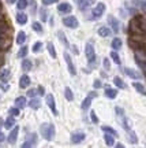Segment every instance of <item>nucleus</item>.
I'll use <instances>...</instances> for the list:
<instances>
[{
  "label": "nucleus",
  "instance_id": "nucleus-9",
  "mask_svg": "<svg viewBox=\"0 0 146 148\" xmlns=\"http://www.w3.org/2000/svg\"><path fill=\"white\" fill-rule=\"evenodd\" d=\"M85 137H86V134H85L84 132H75L71 134V143L73 144H79L82 143L85 140Z\"/></svg>",
  "mask_w": 146,
  "mask_h": 148
},
{
  "label": "nucleus",
  "instance_id": "nucleus-56",
  "mask_svg": "<svg viewBox=\"0 0 146 148\" xmlns=\"http://www.w3.org/2000/svg\"><path fill=\"white\" fill-rule=\"evenodd\" d=\"M1 126H4V122H3V119L0 118V127H1Z\"/></svg>",
  "mask_w": 146,
  "mask_h": 148
},
{
  "label": "nucleus",
  "instance_id": "nucleus-29",
  "mask_svg": "<svg viewBox=\"0 0 146 148\" xmlns=\"http://www.w3.org/2000/svg\"><path fill=\"white\" fill-rule=\"evenodd\" d=\"M104 141L107 143V145H109V147L115 145V138H113V136H111V134H107V133H105Z\"/></svg>",
  "mask_w": 146,
  "mask_h": 148
},
{
  "label": "nucleus",
  "instance_id": "nucleus-41",
  "mask_svg": "<svg viewBox=\"0 0 146 148\" xmlns=\"http://www.w3.org/2000/svg\"><path fill=\"white\" fill-rule=\"evenodd\" d=\"M58 36H59V38H60V41L66 45V47H70V44H68V41H67V38H66V36L63 34V32H59L58 33Z\"/></svg>",
  "mask_w": 146,
  "mask_h": 148
},
{
  "label": "nucleus",
  "instance_id": "nucleus-1",
  "mask_svg": "<svg viewBox=\"0 0 146 148\" xmlns=\"http://www.w3.org/2000/svg\"><path fill=\"white\" fill-rule=\"evenodd\" d=\"M141 16H135L130 21L128 25V30L130 33H132V36H146L143 30H142V23H141Z\"/></svg>",
  "mask_w": 146,
  "mask_h": 148
},
{
  "label": "nucleus",
  "instance_id": "nucleus-17",
  "mask_svg": "<svg viewBox=\"0 0 146 148\" xmlns=\"http://www.w3.org/2000/svg\"><path fill=\"white\" fill-rule=\"evenodd\" d=\"M29 85H30V78H29V75L23 74L21 77V79H19V86L21 88H27Z\"/></svg>",
  "mask_w": 146,
  "mask_h": 148
},
{
  "label": "nucleus",
  "instance_id": "nucleus-23",
  "mask_svg": "<svg viewBox=\"0 0 146 148\" xmlns=\"http://www.w3.org/2000/svg\"><path fill=\"white\" fill-rule=\"evenodd\" d=\"M29 106H30L33 110H37V108H40V106H41V101H40V99L33 97V99L29 101Z\"/></svg>",
  "mask_w": 146,
  "mask_h": 148
},
{
  "label": "nucleus",
  "instance_id": "nucleus-36",
  "mask_svg": "<svg viewBox=\"0 0 146 148\" xmlns=\"http://www.w3.org/2000/svg\"><path fill=\"white\" fill-rule=\"evenodd\" d=\"M64 96H66V99H67L68 101H73L74 95H73V90L70 89V88H66V89H64Z\"/></svg>",
  "mask_w": 146,
  "mask_h": 148
},
{
  "label": "nucleus",
  "instance_id": "nucleus-38",
  "mask_svg": "<svg viewBox=\"0 0 146 148\" xmlns=\"http://www.w3.org/2000/svg\"><path fill=\"white\" fill-rule=\"evenodd\" d=\"M128 141L132 144L138 143V138H136V134L134 132H128Z\"/></svg>",
  "mask_w": 146,
  "mask_h": 148
},
{
  "label": "nucleus",
  "instance_id": "nucleus-13",
  "mask_svg": "<svg viewBox=\"0 0 146 148\" xmlns=\"http://www.w3.org/2000/svg\"><path fill=\"white\" fill-rule=\"evenodd\" d=\"M71 5L68 4V3H60L58 5V12L59 14H68V12H71Z\"/></svg>",
  "mask_w": 146,
  "mask_h": 148
},
{
  "label": "nucleus",
  "instance_id": "nucleus-31",
  "mask_svg": "<svg viewBox=\"0 0 146 148\" xmlns=\"http://www.w3.org/2000/svg\"><path fill=\"white\" fill-rule=\"evenodd\" d=\"M132 4L135 5L136 8H139V10H146V3L145 1H141V0H132Z\"/></svg>",
  "mask_w": 146,
  "mask_h": 148
},
{
  "label": "nucleus",
  "instance_id": "nucleus-24",
  "mask_svg": "<svg viewBox=\"0 0 146 148\" xmlns=\"http://www.w3.org/2000/svg\"><path fill=\"white\" fill-rule=\"evenodd\" d=\"M113 84L117 86V88H120V89H126V84H124V81L120 78V77H115L113 78Z\"/></svg>",
  "mask_w": 146,
  "mask_h": 148
},
{
  "label": "nucleus",
  "instance_id": "nucleus-25",
  "mask_svg": "<svg viewBox=\"0 0 146 148\" xmlns=\"http://www.w3.org/2000/svg\"><path fill=\"white\" fill-rule=\"evenodd\" d=\"M132 86H134L136 92H139L141 95H146V89H145V86H143L142 84H139V82H134Z\"/></svg>",
  "mask_w": 146,
  "mask_h": 148
},
{
  "label": "nucleus",
  "instance_id": "nucleus-2",
  "mask_svg": "<svg viewBox=\"0 0 146 148\" xmlns=\"http://www.w3.org/2000/svg\"><path fill=\"white\" fill-rule=\"evenodd\" d=\"M40 133H41L42 138H45L47 141H51L55 137V126L49 122H45L40 126Z\"/></svg>",
  "mask_w": 146,
  "mask_h": 148
},
{
  "label": "nucleus",
  "instance_id": "nucleus-35",
  "mask_svg": "<svg viewBox=\"0 0 146 148\" xmlns=\"http://www.w3.org/2000/svg\"><path fill=\"white\" fill-rule=\"evenodd\" d=\"M47 48H48V52L51 53V56H52L53 59L56 58V49H55V47H53V44H52V42H48Z\"/></svg>",
  "mask_w": 146,
  "mask_h": 148
},
{
  "label": "nucleus",
  "instance_id": "nucleus-43",
  "mask_svg": "<svg viewBox=\"0 0 146 148\" xmlns=\"http://www.w3.org/2000/svg\"><path fill=\"white\" fill-rule=\"evenodd\" d=\"M10 115L11 116H18V115H19V108H16V107L10 108Z\"/></svg>",
  "mask_w": 146,
  "mask_h": 148
},
{
  "label": "nucleus",
  "instance_id": "nucleus-28",
  "mask_svg": "<svg viewBox=\"0 0 146 148\" xmlns=\"http://www.w3.org/2000/svg\"><path fill=\"white\" fill-rule=\"evenodd\" d=\"M26 41V33L25 32H19L18 33V36H16V44H23V42Z\"/></svg>",
  "mask_w": 146,
  "mask_h": 148
},
{
  "label": "nucleus",
  "instance_id": "nucleus-12",
  "mask_svg": "<svg viewBox=\"0 0 146 148\" xmlns=\"http://www.w3.org/2000/svg\"><path fill=\"white\" fill-rule=\"evenodd\" d=\"M18 133H19V127H18V126H14V127H12V130L10 132V136L7 137L8 143H10V144H14V143H15L16 138H18Z\"/></svg>",
  "mask_w": 146,
  "mask_h": 148
},
{
  "label": "nucleus",
  "instance_id": "nucleus-52",
  "mask_svg": "<svg viewBox=\"0 0 146 148\" xmlns=\"http://www.w3.org/2000/svg\"><path fill=\"white\" fill-rule=\"evenodd\" d=\"M4 134H3V132H0V143H1V141H4Z\"/></svg>",
  "mask_w": 146,
  "mask_h": 148
},
{
  "label": "nucleus",
  "instance_id": "nucleus-42",
  "mask_svg": "<svg viewBox=\"0 0 146 148\" xmlns=\"http://www.w3.org/2000/svg\"><path fill=\"white\" fill-rule=\"evenodd\" d=\"M42 48V42L37 41L34 45H33V52H40V49Z\"/></svg>",
  "mask_w": 146,
  "mask_h": 148
},
{
  "label": "nucleus",
  "instance_id": "nucleus-20",
  "mask_svg": "<svg viewBox=\"0 0 146 148\" xmlns=\"http://www.w3.org/2000/svg\"><path fill=\"white\" fill-rule=\"evenodd\" d=\"M10 78V70L8 69H3L0 71V81L1 82H7V79Z\"/></svg>",
  "mask_w": 146,
  "mask_h": 148
},
{
  "label": "nucleus",
  "instance_id": "nucleus-48",
  "mask_svg": "<svg viewBox=\"0 0 146 148\" xmlns=\"http://www.w3.org/2000/svg\"><path fill=\"white\" fill-rule=\"evenodd\" d=\"M40 16H41V19L42 22L47 19V10H41V12H40Z\"/></svg>",
  "mask_w": 146,
  "mask_h": 148
},
{
  "label": "nucleus",
  "instance_id": "nucleus-45",
  "mask_svg": "<svg viewBox=\"0 0 146 148\" xmlns=\"http://www.w3.org/2000/svg\"><path fill=\"white\" fill-rule=\"evenodd\" d=\"M104 69L105 70H109L111 69V62H109V59H108V58L104 59Z\"/></svg>",
  "mask_w": 146,
  "mask_h": 148
},
{
  "label": "nucleus",
  "instance_id": "nucleus-37",
  "mask_svg": "<svg viewBox=\"0 0 146 148\" xmlns=\"http://www.w3.org/2000/svg\"><path fill=\"white\" fill-rule=\"evenodd\" d=\"M27 0H18V3H16V7H18V10H25L27 7Z\"/></svg>",
  "mask_w": 146,
  "mask_h": 148
},
{
  "label": "nucleus",
  "instance_id": "nucleus-3",
  "mask_svg": "<svg viewBox=\"0 0 146 148\" xmlns=\"http://www.w3.org/2000/svg\"><path fill=\"white\" fill-rule=\"evenodd\" d=\"M85 53H86V58H88V60L93 64L94 60H96V52H94L93 44H90V42H88V44H86V47H85Z\"/></svg>",
  "mask_w": 146,
  "mask_h": 148
},
{
  "label": "nucleus",
  "instance_id": "nucleus-16",
  "mask_svg": "<svg viewBox=\"0 0 146 148\" xmlns=\"http://www.w3.org/2000/svg\"><path fill=\"white\" fill-rule=\"evenodd\" d=\"M27 104L26 101V97L25 96H19V97H16L15 99V107L16 108H25Z\"/></svg>",
  "mask_w": 146,
  "mask_h": 148
},
{
  "label": "nucleus",
  "instance_id": "nucleus-21",
  "mask_svg": "<svg viewBox=\"0 0 146 148\" xmlns=\"http://www.w3.org/2000/svg\"><path fill=\"white\" fill-rule=\"evenodd\" d=\"M111 29L109 27H107V26H101L98 29V34L101 37H108V36H111Z\"/></svg>",
  "mask_w": 146,
  "mask_h": 148
},
{
  "label": "nucleus",
  "instance_id": "nucleus-47",
  "mask_svg": "<svg viewBox=\"0 0 146 148\" xmlns=\"http://www.w3.org/2000/svg\"><path fill=\"white\" fill-rule=\"evenodd\" d=\"M53 3H58V0H42V4H45V5L53 4Z\"/></svg>",
  "mask_w": 146,
  "mask_h": 148
},
{
  "label": "nucleus",
  "instance_id": "nucleus-11",
  "mask_svg": "<svg viewBox=\"0 0 146 148\" xmlns=\"http://www.w3.org/2000/svg\"><path fill=\"white\" fill-rule=\"evenodd\" d=\"M47 104L48 107L52 110L53 115H58V110H56V104H55V99H53V95H47Z\"/></svg>",
  "mask_w": 146,
  "mask_h": 148
},
{
  "label": "nucleus",
  "instance_id": "nucleus-14",
  "mask_svg": "<svg viewBox=\"0 0 146 148\" xmlns=\"http://www.w3.org/2000/svg\"><path fill=\"white\" fill-rule=\"evenodd\" d=\"M77 1V4L81 10H85V8H88L90 4H94L96 3V0H75Z\"/></svg>",
  "mask_w": 146,
  "mask_h": 148
},
{
  "label": "nucleus",
  "instance_id": "nucleus-27",
  "mask_svg": "<svg viewBox=\"0 0 146 148\" xmlns=\"http://www.w3.org/2000/svg\"><path fill=\"white\" fill-rule=\"evenodd\" d=\"M111 45H112V48H113L115 51H117V49L122 48V40H120L119 37H116V38L112 40V44H111Z\"/></svg>",
  "mask_w": 146,
  "mask_h": 148
},
{
  "label": "nucleus",
  "instance_id": "nucleus-26",
  "mask_svg": "<svg viewBox=\"0 0 146 148\" xmlns=\"http://www.w3.org/2000/svg\"><path fill=\"white\" fill-rule=\"evenodd\" d=\"M31 66H33L31 60H29V59H23V60H22V69L25 70V71L31 70Z\"/></svg>",
  "mask_w": 146,
  "mask_h": 148
},
{
  "label": "nucleus",
  "instance_id": "nucleus-32",
  "mask_svg": "<svg viewBox=\"0 0 146 148\" xmlns=\"http://www.w3.org/2000/svg\"><path fill=\"white\" fill-rule=\"evenodd\" d=\"M8 32H10V29H8V26H7L5 23H3V22H0V36H4V34H8Z\"/></svg>",
  "mask_w": 146,
  "mask_h": 148
},
{
  "label": "nucleus",
  "instance_id": "nucleus-4",
  "mask_svg": "<svg viewBox=\"0 0 146 148\" xmlns=\"http://www.w3.org/2000/svg\"><path fill=\"white\" fill-rule=\"evenodd\" d=\"M63 23H64V26L67 27H71V29H75V27H78V19L75 18V16H66L64 19H63Z\"/></svg>",
  "mask_w": 146,
  "mask_h": 148
},
{
  "label": "nucleus",
  "instance_id": "nucleus-49",
  "mask_svg": "<svg viewBox=\"0 0 146 148\" xmlns=\"http://www.w3.org/2000/svg\"><path fill=\"white\" fill-rule=\"evenodd\" d=\"M93 85H94V88H96V89H98V88H101V86H103V84H101V81H100V79H96Z\"/></svg>",
  "mask_w": 146,
  "mask_h": 148
},
{
  "label": "nucleus",
  "instance_id": "nucleus-58",
  "mask_svg": "<svg viewBox=\"0 0 146 148\" xmlns=\"http://www.w3.org/2000/svg\"><path fill=\"white\" fill-rule=\"evenodd\" d=\"M0 14H1V5H0Z\"/></svg>",
  "mask_w": 146,
  "mask_h": 148
},
{
  "label": "nucleus",
  "instance_id": "nucleus-51",
  "mask_svg": "<svg viewBox=\"0 0 146 148\" xmlns=\"http://www.w3.org/2000/svg\"><path fill=\"white\" fill-rule=\"evenodd\" d=\"M1 89H3V90H7V89H8V85L3 82V84H1Z\"/></svg>",
  "mask_w": 146,
  "mask_h": 148
},
{
  "label": "nucleus",
  "instance_id": "nucleus-53",
  "mask_svg": "<svg viewBox=\"0 0 146 148\" xmlns=\"http://www.w3.org/2000/svg\"><path fill=\"white\" fill-rule=\"evenodd\" d=\"M115 148H124V145H123V144H115Z\"/></svg>",
  "mask_w": 146,
  "mask_h": 148
},
{
  "label": "nucleus",
  "instance_id": "nucleus-50",
  "mask_svg": "<svg viewBox=\"0 0 146 148\" xmlns=\"http://www.w3.org/2000/svg\"><path fill=\"white\" fill-rule=\"evenodd\" d=\"M38 93H40V95H44V93H45V90H44L42 86H38Z\"/></svg>",
  "mask_w": 146,
  "mask_h": 148
},
{
  "label": "nucleus",
  "instance_id": "nucleus-33",
  "mask_svg": "<svg viewBox=\"0 0 146 148\" xmlns=\"http://www.w3.org/2000/svg\"><path fill=\"white\" fill-rule=\"evenodd\" d=\"M92 99H93V97H90V96H88V97H86V99H85L84 101H82V110H88L89 107H90V103H92Z\"/></svg>",
  "mask_w": 146,
  "mask_h": 148
},
{
  "label": "nucleus",
  "instance_id": "nucleus-46",
  "mask_svg": "<svg viewBox=\"0 0 146 148\" xmlns=\"http://www.w3.org/2000/svg\"><path fill=\"white\" fill-rule=\"evenodd\" d=\"M37 93H38V90H36V89H30L29 92H27V96H30L31 99H33V97H36Z\"/></svg>",
  "mask_w": 146,
  "mask_h": 148
},
{
  "label": "nucleus",
  "instance_id": "nucleus-10",
  "mask_svg": "<svg viewBox=\"0 0 146 148\" xmlns=\"http://www.w3.org/2000/svg\"><path fill=\"white\" fill-rule=\"evenodd\" d=\"M108 23H109L111 27H112V32H113V33H119L120 25H119V21L116 19L115 16H113V15L108 16Z\"/></svg>",
  "mask_w": 146,
  "mask_h": 148
},
{
  "label": "nucleus",
  "instance_id": "nucleus-54",
  "mask_svg": "<svg viewBox=\"0 0 146 148\" xmlns=\"http://www.w3.org/2000/svg\"><path fill=\"white\" fill-rule=\"evenodd\" d=\"M73 51H74L75 53H78V52H79V51H78V48H77V47H73Z\"/></svg>",
  "mask_w": 146,
  "mask_h": 148
},
{
  "label": "nucleus",
  "instance_id": "nucleus-8",
  "mask_svg": "<svg viewBox=\"0 0 146 148\" xmlns=\"http://www.w3.org/2000/svg\"><path fill=\"white\" fill-rule=\"evenodd\" d=\"M11 47V37L8 34L0 36V49H8Z\"/></svg>",
  "mask_w": 146,
  "mask_h": 148
},
{
  "label": "nucleus",
  "instance_id": "nucleus-22",
  "mask_svg": "<svg viewBox=\"0 0 146 148\" xmlns=\"http://www.w3.org/2000/svg\"><path fill=\"white\" fill-rule=\"evenodd\" d=\"M16 22H18L19 25H25V23H27V15L26 14H23V12H19V14L16 15Z\"/></svg>",
  "mask_w": 146,
  "mask_h": 148
},
{
  "label": "nucleus",
  "instance_id": "nucleus-30",
  "mask_svg": "<svg viewBox=\"0 0 146 148\" xmlns=\"http://www.w3.org/2000/svg\"><path fill=\"white\" fill-rule=\"evenodd\" d=\"M101 129H103V132H105L107 134H111V136H113V137H115V136H117V133H116V130L113 129V127H111V126H103Z\"/></svg>",
  "mask_w": 146,
  "mask_h": 148
},
{
  "label": "nucleus",
  "instance_id": "nucleus-57",
  "mask_svg": "<svg viewBox=\"0 0 146 148\" xmlns=\"http://www.w3.org/2000/svg\"><path fill=\"white\" fill-rule=\"evenodd\" d=\"M3 63V55H1V53H0V64Z\"/></svg>",
  "mask_w": 146,
  "mask_h": 148
},
{
  "label": "nucleus",
  "instance_id": "nucleus-19",
  "mask_svg": "<svg viewBox=\"0 0 146 148\" xmlns=\"http://www.w3.org/2000/svg\"><path fill=\"white\" fill-rule=\"evenodd\" d=\"M116 95H117V90L113 89V88H109V86H108V88L105 89V96H107L108 99H115Z\"/></svg>",
  "mask_w": 146,
  "mask_h": 148
},
{
  "label": "nucleus",
  "instance_id": "nucleus-18",
  "mask_svg": "<svg viewBox=\"0 0 146 148\" xmlns=\"http://www.w3.org/2000/svg\"><path fill=\"white\" fill-rule=\"evenodd\" d=\"M14 126H15V118L10 115V116H8V118H7V119L4 121V127L10 130L11 127H14Z\"/></svg>",
  "mask_w": 146,
  "mask_h": 148
},
{
  "label": "nucleus",
  "instance_id": "nucleus-40",
  "mask_svg": "<svg viewBox=\"0 0 146 148\" xmlns=\"http://www.w3.org/2000/svg\"><path fill=\"white\" fill-rule=\"evenodd\" d=\"M27 51H29V49H27V47H26V45H23V47L19 49V52H18V56H19V58H25V56L27 55Z\"/></svg>",
  "mask_w": 146,
  "mask_h": 148
},
{
  "label": "nucleus",
  "instance_id": "nucleus-34",
  "mask_svg": "<svg viewBox=\"0 0 146 148\" xmlns=\"http://www.w3.org/2000/svg\"><path fill=\"white\" fill-rule=\"evenodd\" d=\"M31 29L37 33H42V26L40 22H33V23H31Z\"/></svg>",
  "mask_w": 146,
  "mask_h": 148
},
{
  "label": "nucleus",
  "instance_id": "nucleus-6",
  "mask_svg": "<svg viewBox=\"0 0 146 148\" xmlns=\"http://www.w3.org/2000/svg\"><path fill=\"white\" fill-rule=\"evenodd\" d=\"M105 11V4L104 3H97V5L93 8L92 14H93V18H100V16L104 14Z\"/></svg>",
  "mask_w": 146,
  "mask_h": 148
},
{
  "label": "nucleus",
  "instance_id": "nucleus-55",
  "mask_svg": "<svg viewBox=\"0 0 146 148\" xmlns=\"http://www.w3.org/2000/svg\"><path fill=\"white\" fill-rule=\"evenodd\" d=\"M7 1H8L10 4H14V3H16V0H7Z\"/></svg>",
  "mask_w": 146,
  "mask_h": 148
},
{
  "label": "nucleus",
  "instance_id": "nucleus-15",
  "mask_svg": "<svg viewBox=\"0 0 146 148\" xmlns=\"http://www.w3.org/2000/svg\"><path fill=\"white\" fill-rule=\"evenodd\" d=\"M124 73L132 79H139L141 78V74L138 73L136 70H134V69H128V67H127V69H124Z\"/></svg>",
  "mask_w": 146,
  "mask_h": 148
},
{
  "label": "nucleus",
  "instance_id": "nucleus-5",
  "mask_svg": "<svg viewBox=\"0 0 146 148\" xmlns=\"http://www.w3.org/2000/svg\"><path fill=\"white\" fill-rule=\"evenodd\" d=\"M36 141H37V134L36 133H31V134H29V138L21 145V148H34Z\"/></svg>",
  "mask_w": 146,
  "mask_h": 148
},
{
  "label": "nucleus",
  "instance_id": "nucleus-44",
  "mask_svg": "<svg viewBox=\"0 0 146 148\" xmlns=\"http://www.w3.org/2000/svg\"><path fill=\"white\" fill-rule=\"evenodd\" d=\"M90 118H92V122H93V123H98V118H97V115H96L94 111L90 112Z\"/></svg>",
  "mask_w": 146,
  "mask_h": 148
},
{
  "label": "nucleus",
  "instance_id": "nucleus-39",
  "mask_svg": "<svg viewBox=\"0 0 146 148\" xmlns=\"http://www.w3.org/2000/svg\"><path fill=\"white\" fill-rule=\"evenodd\" d=\"M111 58H112V60H113L116 64H120V58L116 51H112V52H111Z\"/></svg>",
  "mask_w": 146,
  "mask_h": 148
},
{
  "label": "nucleus",
  "instance_id": "nucleus-7",
  "mask_svg": "<svg viewBox=\"0 0 146 148\" xmlns=\"http://www.w3.org/2000/svg\"><path fill=\"white\" fill-rule=\"evenodd\" d=\"M64 60H66V63H67V67H68V71H70V74L71 75H75L77 74V70H75V67H74V63H73V59H71V56H70V53H64Z\"/></svg>",
  "mask_w": 146,
  "mask_h": 148
}]
</instances>
